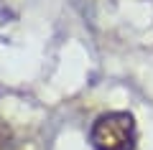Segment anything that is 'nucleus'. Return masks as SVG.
I'll return each instance as SVG.
<instances>
[{
	"instance_id": "obj_1",
	"label": "nucleus",
	"mask_w": 153,
	"mask_h": 150,
	"mask_svg": "<svg viewBox=\"0 0 153 150\" xmlns=\"http://www.w3.org/2000/svg\"><path fill=\"white\" fill-rule=\"evenodd\" d=\"M94 150H135L138 143V127L135 117L130 112H105L92 122L89 130Z\"/></svg>"
},
{
	"instance_id": "obj_2",
	"label": "nucleus",
	"mask_w": 153,
	"mask_h": 150,
	"mask_svg": "<svg viewBox=\"0 0 153 150\" xmlns=\"http://www.w3.org/2000/svg\"><path fill=\"white\" fill-rule=\"evenodd\" d=\"M13 145V130L5 120L0 117V150H8Z\"/></svg>"
}]
</instances>
